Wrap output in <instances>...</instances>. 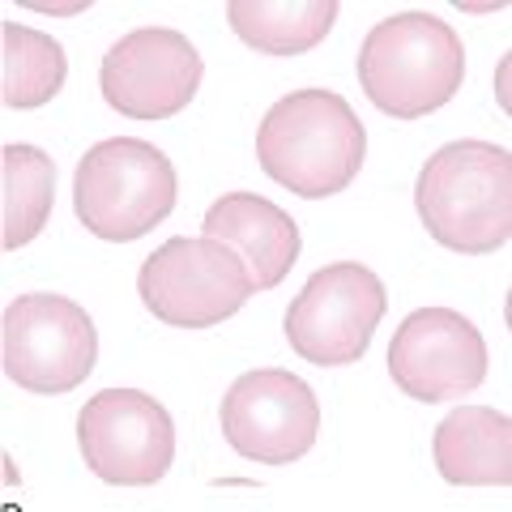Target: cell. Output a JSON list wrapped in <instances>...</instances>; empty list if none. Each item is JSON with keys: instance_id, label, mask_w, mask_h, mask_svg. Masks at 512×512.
Returning <instances> with one entry per match:
<instances>
[{"instance_id": "14", "label": "cell", "mask_w": 512, "mask_h": 512, "mask_svg": "<svg viewBox=\"0 0 512 512\" xmlns=\"http://www.w3.org/2000/svg\"><path fill=\"white\" fill-rule=\"evenodd\" d=\"M338 13V0H231L227 22L256 52L303 56L325 43Z\"/></svg>"}, {"instance_id": "13", "label": "cell", "mask_w": 512, "mask_h": 512, "mask_svg": "<svg viewBox=\"0 0 512 512\" xmlns=\"http://www.w3.org/2000/svg\"><path fill=\"white\" fill-rule=\"evenodd\" d=\"M436 470L453 487L512 483V419L491 406H457L431 436Z\"/></svg>"}, {"instance_id": "6", "label": "cell", "mask_w": 512, "mask_h": 512, "mask_svg": "<svg viewBox=\"0 0 512 512\" xmlns=\"http://www.w3.org/2000/svg\"><path fill=\"white\" fill-rule=\"evenodd\" d=\"M0 329H5V342H0L5 376L22 393H73L77 384H86L94 359H99V329H94L90 312L52 291L18 295L5 308Z\"/></svg>"}, {"instance_id": "16", "label": "cell", "mask_w": 512, "mask_h": 512, "mask_svg": "<svg viewBox=\"0 0 512 512\" xmlns=\"http://www.w3.org/2000/svg\"><path fill=\"white\" fill-rule=\"evenodd\" d=\"M69 77L64 47L22 22H0V103L13 111H35L52 103Z\"/></svg>"}, {"instance_id": "10", "label": "cell", "mask_w": 512, "mask_h": 512, "mask_svg": "<svg viewBox=\"0 0 512 512\" xmlns=\"http://www.w3.org/2000/svg\"><path fill=\"white\" fill-rule=\"evenodd\" d=\"M205 60L188 35L171 26L128 30L99 64V90L111 111L128 120H171L197 99Z\"/></svg>"}, {"instance_id": "5", "label": "cell", "mask_w": 512, "mask_h": 512, "mask_svg": "<svg viewBox=\"0 0 512 512\" xmlns=\"http://www.w3.org/2000/svg\"><path fill=\"white\" fill-rule=\"evenodd\" d=\"M137 295L171 329H214L256 295L244 256L218 239L175 235L146 256Z\"/></svg>"}, {"instance_id": "1", "label": "cell", "mask_w": 512, "mask_h": 512, "mask_svg": "<svg viewBox=\"0 0 512 512\" xmlns=\"http://www.w3.org/2000/svg\"><path fill=\"white\" fill-rule=\"evenodd\" d=\"M367 133L342 94L325 86L291 90L256 128V163L295 197H333L359 180Z\"/></svg>"}, {"instance_id": "8", "label": "cell", "mask_w": 512, "mask_h": 512, "mask_svg": "<svg viewBox=\"0 0 512 512\" xmlns=\"http://www.w3.org/2000/svg\"><path fill=\"white\" fill-rule=\"evenodd\" d=\"M77 444L94 478L111 487H154L175 461V423L141 389H103L77 414Z\"/></svg>"}, {"instance_id": "12", "label": "cell", "mask_w": 512, "mask_h": 512, "mask_svg": "<svg viewBox=\"0 0 512 512\" xmlns=\"http://www.w3.org/2000/svg\"><path fill=\"white\" fill-rule=\"evenodd\" d=\"M201 235L244 256L256 291H274L299 261V227L274 201L256 192H227L201 218Z\"/></svg>"}, {"instance_id": "15", "label": "cell", "mask_w": 512, "mask_h": 512, "mask_svg": "<svg viewBox=\"0 0 512 512\" xmlns=\"http://www.w3.org/2000/svg\"><path fill=\"white\" fill-rule=\"evenodd\" d=\"M0 197H5V210H0L5 235H0V244H5V252H18L52 218V205H56L52 154H43L39 146H26V141H9L0 150Z\"/></svg>"}, {"instance_id": "2", "label": "cell", "mask_w": 512, "mask_h": 512, "mask_svg": "<svg viewBox=\"0 0 512 512\" xmlns=\"http://www.w3.org/2000/svg\"><path fill=\"white\" fill-rule=\"evenodd\" d=\"M414 205L436 244L461 256L500 252L512 239V154L491 141H448L423 163Z\"/></svg>"}, {"instance_id": "9", "label": "cell", "mask_w": 512, "mask_h": 512, "mask_svg": "<svg viewBox=\"0 0 512 512\" xmlns=\"http://www.w3.org/2000/svg\"><path fill=\"white\" fill-rule=\"evenodd\" d=\"M218 423L244 461L291 466L312 453L320 436V402L312 384L286 367H256L222 393Z\"/></svg>"}, {"instance_id": "11", "label": "cell", "mask_w": 512, "mask_h": 512, "mask_svg": "<svg viewBox=\"0 0 512 512\" xmlns=\"http://www.w3.org/2000/svg\"><path fill=\"white\" fill-rule=\"evenodd\" d=\"M389 376L414 402H453L487 380V342L470 316L453 308H419L389 342Z\"/></svg>"}, {"instance_id": "4", "label": "cell", "mask_w": 512, "mask_h": 512, "mask_svg": "<svg viewBox=\"0 0 512 512\" xmlns=\"http://www.w3.org/2000/svg\"><path fill=\"white\" fill-rule=\"evenodd\" d=\"M180 197L171 158L141 137H107L90 146L73 175V210L90 235L133 244L167 222Z\"/></svg>"}, {"instance_id": "3", "label": "cell", "mask_w": 512, "mask_h": 512, "mask_svg": "<svg viewBox=\"0 0 512 512\" xmlns=\"http://www.w3.org/2000/svg\"><path fill=\"white\" fill-rule=\"evenodd\" d=\"M466 77L461 35L436 13L380 18L359 43V86L393 120H423L457 99Z\"/></svg>"}, {"instance_id": "7", "label": "cell", "mask_w": 512, "mask_h": 512, "mask_svg": "<svg viewBox=\"0 0 512 512\" xmlns=\"http://www.w3.org/2000/svg\"><path fill=\"white\" fill-rule=\"evenodd\" d=\"M384 308H389L384 282L367 265H325L286 308V342L316 367H350L367 355Z\"/></svg>"}]
</instances>
